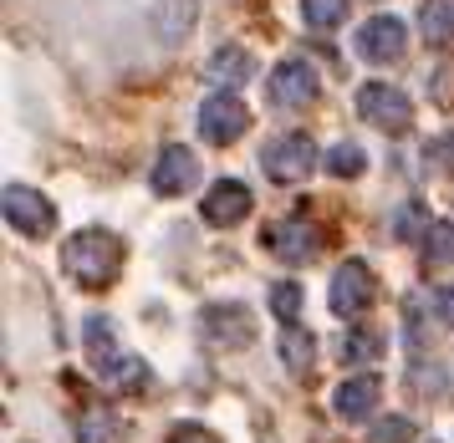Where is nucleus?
<instances>
[{"label":"nucleus","instance_id":"nucleus-1","mask_svg":"<svg viewBox=\"0 0 454 443\" xmlns=\"http://www.w3.org/2000/svg\"><path fill=\"white\" fill-rule=\"evenodd\" d=\"M62 270L77 285L103 291V285H113L118 270H123V240H118L113 229H77L62 250Z\"/></svg>","mask_w":454,"mask_h":443},{"label":"nucleus","instance_id":"nucleus-2","mask_svg":"<svg viewBox=\"0 0 454 443\" xmlns=\"http://www.w3.org/2000/svg\"><path fill=\"white\" fill-rule=\"evenodd\" d=\"M357 113H363V122H372L378 133L398 138V133H409V122H413V102H409V92H398L388 82H368V87L357 92Z\"/></svg>","mask_w":454,"mask_h":443},{"label":"nucleus","instance_id":"nucleus-3","mask_svg":"<svg viewBox=\"0 0 454 443\" xmlns=\"http://www.w3.org/2000/svg\"><path fill=\"white\" fill-rule=\"evenodd\" d=\"M0 209H5V224H11V229H21V235H31V240L51 235V224H57L51 199H46V194H36V189H26V183H5Z\"/></svg>","mask_w":454,"mask_h":443},{"label":"nucleus","instance_id":"nucleus-4","mask_svg":"<svg viewBox=\"0 0 454 443\" xmlns=\"http://www.w3.org/2000/svg\"><path fill=\"white\" fill-rule=\"evenodd\" d=\"M322 92V82H317V66L301 57H286L276 72H270V102L281 107V113H307L311 102Z\"/></svg>","mask_w":454,"mask_h":443},{"label":"nucleus","instance_id":"nucleus-5","mask_svg":"<svg viewBox=\"0 0 454 443\" xmlns=\"http://www.w3.org/2000/svg\"><path fill=\"white\" fill-rule=\"evenodd\" d=\"M372 296H378V281H372V270L363 260H342L337 265V276H332V316H348V322H357L363 311L372 306Z\"/></svg>","mask_w":454,"mask_h":443},{"label":"nucleus","instance_id":"nucleus-6","mask_svg":"<svg viewBox=\"0 0 454 443\" xmlns=\"http://www.w3.org/2000/svg\"><path fill=\"white\" fill-rule=\"evenodd\" d=\"M246 128H250V107L235 97V92H215V97H205V107H200V133H205V143L230 148Z\"/></svg>","mask_w":454,"mask_h":443},{"label":"nucleus","instance_id":"nucleus-7","mask_svg":"<svg viewBox=\"0 0 454 443\" xmlns=\"http://www.w3.org/2000/svg\"><path fill=\"white\" fill-rule=\"evenodd\" d=\"M261 163H266V174L276 183H301L317 168V143L307 138V133H286V138H276L261 153Z\"/></svg>","mask_w":454,"mask_h":443},{"label":"nucleus","instance_id":"nucleus-8","mask_svg":"<svg viewBox=\"0 0 454 443\" xmlns=\"http://www.w3.org/2000/svg\"><path fill=\"white\" fill-rule=\"evenodd\" d=\"M266 245H270V255H276V260H286V265H307L311 255L322 250V229H317V224H311L307 214H291V220L270 224Z\"/></svg>","mask_w":454,"mask_h":443},{"label":"nucleus","instance_id":"nucleus-9","mask_svg":"<svg viewBox=\"0 0 454 443\" xmlns=\"http://www.w3.org/2000/svg\"><path fill=\"white\" fill-rule=\"evenodd\" d=\"M409 46V26L398 16H372L363 31H357V57L372 61V66H393Z\"/></svg>","mask_w":454,"mask_h":443},{"label":"nucleus","instance_id":"nucleus-10","mask_svg":"<svg viewBox=\"0 0 454 443\" xmlns=\"http://www.w3.org/2000/svg\"><path fill=\"white\" fill-rule=\"evenodd\" d=\"M194 183H200V159L189 153L184 143H168L159 153V163H153V194L174 199V194H189Z\"/></svg>","mask_w":454,"mask_h":443},{"label":"nucleus","instance_id":"nucleus-11","mask_svg":"<svg viewBox=\"0 0 454 443\" xmlns=\"http://www.w3.org/2000/svg\"><path fill=\"white\" fill-rule=\"evenodd\" d=\"M378 398H383L378 372H357V377H348V383H337V392H332V413H337L342 424H363L372 408H378Z\"/></svg>","mask_w":454,"mask_h":443},{"label":"nucleus","instance_id":"nucleus-12","mask_svg":"<svg viewBox=\"0 0 454 443\" xmlns=\"http://www.w3.org/2000/svg\"><path fill=\"white\" fill-rule=\"evenodd\" d=\"M200 209H205V220L215 224V229H235V224L250 214V189H246V183H235V179H220L205 194Z\"/></svg>","mask_w":454,"mask_h":443},{"label":"nucleus","instance_id":"nucleus-13","mask_svg":"<svg viewBox=\"0 0 454 443\" xmlns=\"http://www.w3.org/2000/svg\"><path fill=\"white\" fill-rule=\"evenodd\" d=\"M205 337L215 346H230V352H235V346H246L250 342V331H255V326H250V311L246 306H209L205 311Z\"/></svg>","mask_w":454,"mask_h":443},{"label":"nucleus","instance_id":"nucleus-14","mask_svg":"<svg viewBox=\"0 0 454 443\" xmlns=\"http://www.w3.org/2000/svg\"><path fill=\"white\" fill-rule=\"evenodd\" d=\"M82 337H87V357H92V367H98L107 383H113V372L128 362V352L118 346V331H113V322H107V316H87V331H82Z\"/></svg>","mask_w":454,"mask_h":443},{"label":"nucleus","instance_id":"nucleus-15","mask_svg":"<svg viewBox=\"0 0 454 443\" xmlns=\"http://www.w3.org/2000/svg\"><path fill=\"white\" fill-rule=\"evenodd\" d=\"M209 82L215 87H240V82H250V72H255V61H250L246 46H215V57H209Z\"/></svg>","mask_w":454,"mask_h":443},{"label":"nucleus","instance_id":"nucleus-16","mask_svg":"<svg viewBox=\"0 0 454 443\" xmlns=\"http://www.w3.org/2000/svg\"><path fill=\"white\" fill-rule=\"evenodd\" d=\"M194 31V0H164L153 11V36L159 41H184Z\"/></svg>","mask_w":454,"mask_h":443},{"label":"nucleus","instance_id":"nucleus-17","mask_svg":"<svg viewBox=\"0 0 454 443\" xmlns=\"http://www.w3.org/2000/svg\"><path fill=\"white\" fill-rule=\"evenodd\" d=\"M337 357H342V362H352V367L383 357V331H378V326H352L348 337H342V346H337Z\"/></svg>","mask_w":454,"mask_h":443},{"label":"nucleus","instance_id":"nucleus-18","mask_svg":"<svg viewBox=\"0 0 454 443\" xmlns=\"http://www.w3.org/2000/svg\"><path fill=\"white\" fill-rule=\"evenodd\" d=\"M419 31H424L429 46H450L454 41V11L450 5H439V0H429V5L419 11Z\"/></svg>","mask_w":454,"mask_h":443},{"label":"nucleus","instance_id":"nucleus-19","mask_svg":"<svg viewBox=\"0 0 454 443\" xmlns=\"http://www.w3.org/2000/svg\"><path fill=\"white\" fill-rule=\"evenodd\" d=\"M311 352H317V346H311V331H301V326H286V331H281V357H286L291 372L307 377L311 372Z\"/></svg>","mask_w":454,"mask_h":443},{"label":"nucleus","instance_id":"nucleus-20","mask_svg":"<svg viewBox=\"0 0 454 443\" xmlns=\"http://www.w3.org/2000/svg\"><path fill=\"white\" fill-rule=\"evenodd\" d=\"M301 16L311 31H337L348 20V0H301Z\"/></svg>","mask_w":454,"mask_h":443},{"label":"nucleus","instance_id":"nucleus-21","mask_svg":"<svg viewBox=\"0 0 454 443\" xmlns=\"http://www.w3.org/2000/svg\"><path fill=\"white\" fill-rule=\"evenodd\" d=\"M82 443H123V418L107 413V408L87 413L82 418Z\"/></svg>","mask_w":454,"mask_h":443},{"label":"nucleus","instance_id":"nucleus-22","mask_svg":"<svg viewBox=\"0 0 454 443\" xmlns=\"http://www.w3.org/2000/svg\"><path fill=\"white\" fill-rule=\"evenodd\" d=\"M363 168H368V159H363V148H357V143H337V148L327 153V174H332V179H357Z\"/></svg>","mask_w":454,"mask_h":443},{"label":"nucleus","instance_id":"nucleus-23","mask_svg":"<svg viewBox=\"0 0 454 443\" xmlns=\"http://www.w3.org/2000/svg\"><path fill=\"white\" fill-rule=\"evenodd\" d=\"M424 265H454V224H429V235H424Z\"/></svg>","mask_w":454,"mask_h":443},{"label":"nucleus","instance_id":"nucleus-24","mask_svg":"<svg viewBox=\"0 0 454 443\" xmlns=\"http://www.w3.org/2000/svg\"><path fill=\"white\" fill-rule=\"evenodd\" d=\"M270 311H276L286 326H296V316H301V285H296V281L270 285Z\"/></svg>","mask_w":454,"mask_h":443},{"label":"nucleus","instance_id":"nucleus-25","mask_svg":"<svg viewBox=\"0 0 454 443\" xmlns=\"http://www.w3.org/2000/svg\"><path fill=\"white\" fill-rule=\"evenodd\" d=\"M413 428H409V418H383V424L372 428V439L368 443H403Z\"/></svg>","mask_w":454,"mask_h":443},{"label":"nucleus","instance_id":"nucleus-26","mask_svg":"<svg viewBox=\"0 0 454 443\" xmlns=\"http://www.w3.org/2000/svg\"><path fill=\"white\" fill-rule=\"evenodd\" d=\"M168 443H220V439H215V433H205V428L184 424V428H174V433H168Z\"/></svg>","mask_w":454,"mask_h":443},{"label":"nucleus","instance_id":"nucleus-27","mask_svg":"<svg viewBox=\"0 0 454 443\" xmlns=\"http://www.w3.org/2000/svg\"><path fill=\"white\" fill-rule=\"evenodd\" d=\"M413 224H424V204H409V209H403V220H398L403 240H413Z\"/></svg>","mask_w":454,"mask_h":443},{"label":"nucleus","instance_id":"nucleus-28","mask_svg":"<svg viewBox=\"0 0 454 443\" xmlns=\"http://www.w3.org/2000/svg\"><path fill=\"white\" fill-rule=\"evenodd\" d=\"M434 311H439V316H444V322L454 326V285H444V291L434 296Z\"/></svg>","mask_w":454,"mask_h":443},{"label":"nucleus","instance_id":"nucleus-29","mask_svg":"<svg viewBox=\"0 0 454 443\" xmlns=\"http://www.w3.org/2000/svg\"><path fill=\"white\" fill-rule=\"evenodd\" d=\"M450 153H454V138H450Z\"/></svg>","mask_w":454,"mask_h":443}]
</instances>
